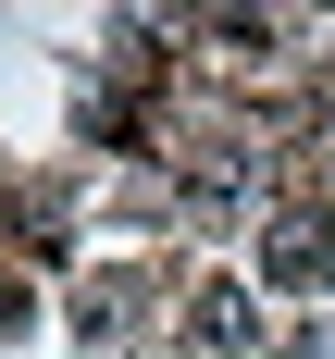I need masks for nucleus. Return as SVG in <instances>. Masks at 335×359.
Returning <instances> with one entry per match:
<instances>
[{
    "label": "nucleus",
    "instance_id": "nucleus-1",
    "mask_svg": "<svg viewBox=\"0 0 335 359\" xmlns=\"http://www.w3.org/2000/svg\"><path fill=\"white\" fill-rule=\"evenodd\" d=\"M261 285H286V297H323V285H335V211L286 198V211L261 223Z\"/></svg>",
    "mask_w": 335,
    "mask_h": 359
},
{
    "label": "nucleus",
    "instance_id": "nucleus-2",
    "mask_svg": "<svg viewBox=\"0 0 335 359\" xmlns=\"http://www.w3.org/2000/svg\"><path fill=\"white\" fill-rule=\"evenodd\" d=\"M186 334H199V359H236V347H249V297H236V285H199V297H186Z\"/></svg>",
    "mask_w": 335,
    "mask_h": 359
}]
</instances>
